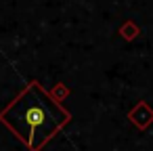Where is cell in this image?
<instances>
[{"instance_id": "6da1fadb", "label": "cell", "mask_w": 153, "mask_h": 151, "mask_svg": "<svg viewBox=\"0 0 153 151\" xmlns=\"http://www.w3.org/2000/svg\"><path fill=\"white\" fill-rule=\"evenodd\" d=\"M46 103H48V101L44 99V94H42V92L38 94L36 84H32V86L13 103V107L2 113V118H4V122L17 120V122L21 124V128H17V130L21 132V130L25 128L30 143H32V138H34L38 132L42 134V141H48L51 134L59 128V124L51 118Z\"/></svg>"}]
</instances>
